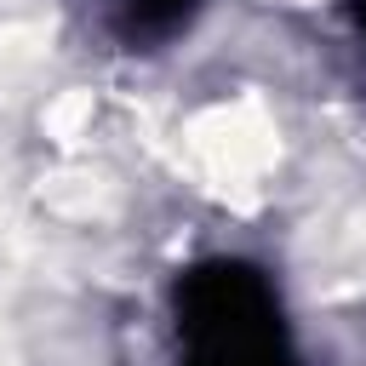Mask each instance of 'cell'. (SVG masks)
Returning a JSON list of instances; mask_svg holds the SVG:
<instances>
[{"label": "cell", "instance_id": "1", "mask_svg": "<svg viewBox=\"0 0 366 366\" xmlns=\"http://www.w3.org/2000/svg\"><path fill=\"white\" fill-rule=\"evenodd\" d=\"M177 366H297L274 280L246 257H206L172 286Z\"/></svg>", "mask_w": 366, "mask_h": 366}, {"label": "cell", "instance_id": "3", "mask_svg": "<svg viewBox=\"0 0 366 366\" xmlns=\"http://www.w3.org/2000/svg\"><path fill=\"white\" fill-rule=\"evenodd\" d=\"M343 6H349V17H355V29L366 34V0H343Z\"/></svg>", "mask_w": 366, "mask_h": 366}, {"label": "cell", "instance_id": "2", "mask_svg": "<svg viewBox=\"0 0 366 366\" xmlns=\"http://www.w3.org/2000/svg\"><path fill=\"white\" fill-rule=\"evenodd\" d=\"M206 0H103V23L132 51H160L194 29Z\"/></svg>", "mask_w": 366, "mask_h": 366}]
</instances>
